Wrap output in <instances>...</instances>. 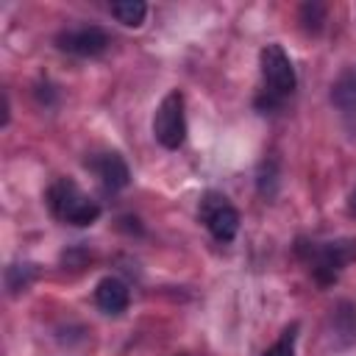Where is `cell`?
<instances>
[{
    "label": "cell",
    "instance_id": "1",
    "mask_svg": "<svg viewBox=\"0 0 356 356\" xmlns=\"http://www.w3.org/2000/svg\"><path fill=\"white\" fill-rule=\"evenodd\" d=\"M47 203L50 211L70 225H92L100 217V206L89 195H83L70 178H61L47 189Z\"/></svg>",
    "mask_w": 356,
    "mask_h": 356
},
{
    "label": "cell",
    "instance_id": "2",
    "mask_svg": "<svg viewBox=\"0 0 356 356\" xmlns=\"http://www.w3.org/2000/svg\"><path fill=\"white\" fill-rule=\"evenodd\" d=\"M153 136L161 147L178 150L186 139V117H184V95L178 89L167 92L153 114Z\"/></svg>",
    "mask_w": 356,
    "mask_h": 356
},
{
    "label": "cell",
    "instance_id": "3",
    "mask_svg": "<svg viewBox=\"0 0 356 356\" xmlns=\"http://www.w3.org/2000/svg\"><path fill=\"white\" fill-rule=\"evenodd\" d=\"M259 64H261V78H264V86H267V95L273 97H284V95H292L295 86H298V78H295V67L286 56V50L281 44H264L261 53H259Z\"/></svg>",
    "mask_w": 356,
    "mask_h": 356
},
{
    "label": "cell",
    "instance_id": "4",
    "mask_svg": "<svg viewBox=\"0 0 356 356\" xmlns=\"http://www.w3.org/2000/svg\"><path fill=\"white\" fill-rule=\"evenodd\" d=\"M200 217L217 242H231L239 231V211L220 195H209L200 206Z\"/></svg>",
    "mask_w": 356,
    "mask_h": 356
},
{
    "label": "cell",
    "instance_id": "5",
    "mask_svg": "<svg viewBox=\"0 0 356 356\" xmlns=\"http://www.w3.org/2000/svg\"><path fill=\"white\" fill-rule=\"evenodd\" d=\"M56 42H58L61 50H67L72 56L92 58V56H100L108 47V33L103 28H97V25H81V28L58 33Z\"/></svg>",
    "mask_w": 356,
    "mask_h": 356
},
{
    "label": "cell",
    "instance_id": "6",
    "mask_svg": "<svg viewBox=\"0 0 356 356\" xmlns=\"http://www.w3.org/2000/svg\"><path fill=\"white\" fill-rule=\"evenodd\" d=\"M356 259V242L353 239H339V242H328L320 250H314V273L323 278H334L337 270H342L348 261Z\"/></svg>",
    "mask_w": 356,
    "mask_h": 356
},
{
    "label": "cell",
    "instance_id": "7",
    "mask_svg": "<svg viewBox=\"0 0 356 356\" xmlns=\"http://www.w3.org/2000/svg\"><path fill=\"white\" fill-rule=\"evenodd\" d=\"M128 300H131L128 286L120 278L106 275V278L97 281V286H95V303H97L100 312H106V314H122L128 309Z\"/></svg>",
    "mask_w": 356,
    "mask_h": 356
},
{
    "label": "cell",
    "instance_id": "8",
    "mask_svg": "<svg viewBox=\"0 0 356 356\" xmlns=\"http://www.w3.org/2000/svg\"><path fill=\"white\" fill-rule=\"evenodd\" d=\"M92 170L97 172V178L108 186V189H125L131 181V170L125 164V159L120 153H100L92 161Z\"/></svg>",
    "mask_w": 356,
    "mask_h": 356
},
{
    "label": "cell",
    "instance_id": "9",
    "mask_svg": "<svg viewBox=\"0 0 356 356\" xmlns=\"http://www.w3.org/2000/svg\"><path fill=\"white\" fill-rule=\"evenodd\" d=\"M331 100L342 111H356V67H348L331 86Z\"/></svg>",
    "mask_w": 356,
    "mask_h": 356
},
{
    "label": "cell",
    "instance_id": "10",
    "mask_svg": "<svg viewBox=\"0 0 356 356\" xmlns=\"http://www.w3.org/2000/svg\"><path fill=\"white\" fill-rule=\"evenodd\" d=\"M111 14L125 28H139L147 17V6L142 0H120V3H111Z\"/></svg>",
    "mask_w": 356,
    "mask_h": 356
},
{
    "label": "cell",
    "instance_id": "11",
    "mask_svg": "<svg viewBox=\"0 0 356 356\" xmlns=\"http://www.w3.org/2000/svg\"><path fill=\"white\" fill-rule=\"evenodd\" d=\"M36 273H39L36 264H28V261H22V264H8V267H6V286H8V292H11V295L25 292V289L33 284Z\"/></svg>",
    "mask_w": 356,
    "mask_h": 356
},
{
    "label": "cell",
    "instance_id": "12",
    "mask_svg": "<svg viewBox=\"0 0 356 356\" xmlns=\"http://www.w3.org/2000/svg\"><path fill=\"white\" fill-rule=\"evenodd\" d=\"M292 331H295V328H292ZM292 331H284V337H281L273 348H267L261 356H295V348H292V339H295V337H292Z\"/></svg>",
    "mask_w": 356,
    "mask_h": 356
},
{
    "label": "cell",
    "instance_id": "13",
    "mask_svg": "<svg viewBox=\"0 0 356 356\" xmlns=\"http://www.w3.org/2000/svg\"><path fill=\"white\" fill-rule=\"evenodd\" d=\"M350 211L356 214V189H353V195H350Z\"/></svg>",
    "mask_w": 356,
    "mask_h": 356
}]
</instances>
